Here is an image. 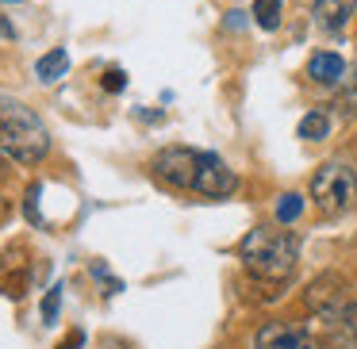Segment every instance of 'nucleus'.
Wrapping results in <instances>:
<instances>
[{"mask_svg":"<svg viewBox=\"0 0 357 349\" xmlns=\"http://www.w3.org/2000/svg\"><path fill=\"white\" fill-rule=\"evenodd\" d=\"M331 349H357V303H346L338 318H331Z\"/></svg>","mask_w":357,"mask_h":349,"instance_id":"11","label":"nucleus"},{"mask_svg":"<svg viewBox=\"0 0 357 349\" xmlns=\"http://www.w3.org/2000/svg\"><path fill=\"white\" fill-rule=\"evenodd\" d=\"M47 150H50V134L43 127V119L27 104L0 96V154H8L12 162L31 165Z\"/></svg>","mask_w":357,"mask_h":349,"instance_id":"2","label":"nucleus"},{"mask_svg":"<svg viewBox=\"0 0 357 349\" xmlns=\"http://www.w3.org/2000/svg\"><path fill=\"white\" fill-rule=\"evenodd\" d=\"M354 8H357V0H315V24L323 27V31L338 35L342 27L349 24Z\"/></svg>","mask_w":357,"mask_h":349,"instance_id":"9","label":"nucleus"},{"mask_svg":"<svg viewBox=\"0 0 357 349\" xmlns=\"http://www.w3.org/2000/svg\"><path fill=\"white\" fill-rule=\"evenodd\" d=\"M100 85H104V93H123V88H127V73L112 65V70L104 73V81H100Z\"/></svg>","mask_w":357,"mask_h":349,"instance_id":"18","label":"nucleus"},{"mask_svg":"<svg viewBox=\"0 0 357 349\" xmlns=\"http://www.w3.org/2000/svg\"><path fill=\"white\" fill-rule=\"evenodd\" d=\"M200 154L204 150H185V146H165L154 154V173L173 188H192L196 192V177H200Z\"/></svg>","mask_w":357,"mask_h":349,"instance_id":"4","label":"nucleus"},{"mask_svg":"<svg viewBox=\"0 0 357 349\" xmlns=\"http://www.w3.org/2000/svg\"><path fill=\"white\" fill-rule=\"evenodd\" d=\"M238 257L246 265V272H254L257 280L284 284L296 272V261H300V242H296L292 231H280V226H254L242 238Z\"/></svg>","mask_w":357,"mask_h":349,"instance_id":"1","label":"nucleus"},{"mask_svg":"<svg viewBox=\"0 0 357 349\" xmlns=\"http://www.w3.org/2000/svg\"><path fill=\"white\" fill-rule=\"evenodd\" d=\"M27 288H31V257L16 242V246H8L0 254V292L8 300H24Z\"/></svg>","mask_w":357,"mask_h":349,"instance_id":"6","label":"nucleus"},{"mask_svg":"<svg viewBox=\"0 0 357 349\" xmlns=\"http://www.w3.org/2000/svg\"><path fill=\"white\" fill-rule=\"evenodd\" d=\"M238 188V177L227 169L223 157L215 154H200V177H196V192L208 196V200H223Z\"/></svg>","mask_w":357,"mask_h":349,"instance_id":"7","label":"nucleus"},{"mask_svg":"<svg viewBox=\"0 0 357 349\" xmlns=\"http://www.w3.org/2000/svg\"><path fill=\"white\" fill-rule=\"evenodd\" d=\"M0 35H8V39H12V27L4 24V20H0Z\"/></svg>","mask_w":357,"mask_h":349,"instance_id":"20","label":"nucleus"},{"mask_svg":"<svg viewBox=\"0 0 357 349\" xmlns=\"http://www.w3.org/2000/svg\"><path fill=\"white\" fill-rule=\"evenodd\" d=\"M331 134V116L326 111H307V116L300 119V139H307V142H319V139H326Z\"/></svg>","mask_w":357,"mask_h":349,"instance_id":"14","label":"nucleus"},{"mask_svg":"<svg viewBox=\"0 0 357 349\" xmlns=\"http://www.w3.org/2000/svg\"><path fill=\"white\" fill-rule=\"evenodd\" d=\"M280 12H284V0H254V20L261 31H277Z\"/></svg>","mask_w":357,"mask_h":349,"instance_id":"13","label":"nucleus"},{"mask_svg":"<svg viewBox=\"0 0 357 349\" xmlns=\"http://www.w3.org/2000/svg\"><path fill=\"white\" fill-rule=\"evenodd\" d=\"M66 70H70V54H66V50H50V54H43L39 62H35V77H39L43 85L62 81Z\"/></svg>","mask_w":357,"mask_h":349,"instance_id":"12","label":"nucleus"},{"mask_svg":"<svg viewBox=\"0 0 357 349\" xmlns=\"http://www.w3.org/2000/svg\"><path fill=\"white\" fill-rule=\"evenodd\" d=\"M58 349H85V330H70L66 341H58Z\"/></svg>","mask_w":357,"mask_h":349,"instance_id":"19","label":"nucleus"},{"mask_svg":"<svg viewBox=\"0 0 357 349\" xmlns=\"http://www.w3.org/2000/svg\"><path fill=\"white\" fill-rule=\"evenodd\" d=\"M311 200L326 219H338L354 211L357 203V173L346 162H326L323 169L311 177Z\"/></svg>","mask_w":357,"mask_h":349,"instance_id":"3","label":"nucleus"},{"mask_svg":"<svg viewBox=\"0 0 357 349\" xmlns=\"http://www.w3.org/2000/svg\"><path fill=\"white\" fill-rule=\"evenodd\" d=\"M346 284H342V277H334V272H326V277H319L315 284L307 288V307L315 311V315L323 318H338L342 307H346Z\"/></svg>","mask_w":357,"mask_h":349,"instance_id":"8","label":"nucleus"},{"mask_svg":"<svg viewBox=\"0 0 357 349\" xmlns=\"http://www.w3.org/2000/svg\"><path fill=\"white\" fill-rule=\"evenodd\" d=\"M0 177H4V157H0Z\"/></svg>","mask_w":357,"mask_h":349,"instance_id":"22","label":"nucleus"},{"mask_svg":"<svg viewBox=\"0 0 357 349\" xmlns=\"http://www.w3.org/2000/svg\"><path fill=\"white\" fill-rule=\"evenodd\" d=\"M254 349H323V346L300 323H265L254 338Z\"/></svg>","mask_w":357,"mask_h":349,"instance_id":"5","label":"nucleus"},{"mask_svg":"<svg viewBox=\"0 0 357 349\" xmlns=\"http://www.w3.org/2000/svg\"><path fill=\"white\" fill-rule=\"evenodd\" d=\"M58 303H62V284H54L47 292V300H43V323H58Z\"/></svg>","mask_w":357,"mask_h":349,"instance_id":"17","label":"nucleus"},{"mask_svg":"<svg viewBox=\"0 0 357 349\" xmlns=\"http://www.w3.org/2000/svg\"><path fill=\"white\" fill-rule=\"evenodd\" d=\"M300 215H303V196H296V192L280 196V203H277V223L288 226V223H296Z\"/></svg>","mask_w":357,"mask_h":349,"instance_id":"15","label":"nucleus"},{"mask_svg":"<svg viewBox=\"0 0 357 349\" xmlns=\"http://www.w3.org/2000/svg\"><path fill=\"white\" fill-rule=\"evenodd\" d=\"M338 108H342V116H357V73H354V77H346V85H342Z\"/></svg>","mask_w":357,"mask_h":349,"instance_id":"16","label":"nucleus"},{"mask_svg":"<svg viewBox=\"0 0 357 349\" xmlns=\"http://www.w3.org/2000/svg\"><path fill=\"white\" fill-rule=\"evenodd\" d=\"M4 215H8V203H4V200H0V219H4Z\"/></svg>","mask_w":357,"mask_h":349,"instance_id":"21","label":"nucleus"},{"mask_svg":"<svg viewBox=\"0 0 357 349\" xmlns=\"http://www.w3.org/2000/svg\"><path fill=\"white\" fill-rule=\"evenodd\" d=\"M307 77L319 81V85H342L346 81V62L338 54H331V50H319L307 62Z\"/></svg>","mask_w":357,"mask_h":349,"instance_id":"10","label":"nucleus"}]
</instances>
